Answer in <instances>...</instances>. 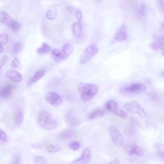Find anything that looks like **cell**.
Instances as JSON below:
<instances>
[{
	"label": "cell",
	"instance_id": "cell-1",
	"mask_svg": "<svg viewBox=\"0 0 164 164\" xmlns=\"http://www.w3.org/2000/svg\"><path fill=\"white\" fill-rule=\"evenodd\" d=\"M78 89L81 93V98L83 101L91 100L97 94L98 87L93 84L82 83L78 86Z\"/></svg>",
	"mask_w": 164,
	"mask_h": 164
},
{
	"label": "cell",
	"instance_id": "cell-2",
	"mask_svg": "<svg viewBox=\"0 0 164 164\" xmlns=\"http://www.w3.org/2000/svg\"><path fill=\"white\" fill-rule=\"evenodd\" d=\"M38 124L42 128L47 130L53 129L57 126V124L51 115L46 111H41L37 119Z\"/></svg>",
	"mask_w": 164,
	"mask_h": 164
},
{
	"label": "cell",
	"instance_id": "cell-3",
	"mask_svg": "<svg viewBox=\"0 0 164 164\" xmlns=\"http://www.w3.org/2000/svg\"><path fill=\"white\" fill-rule=\"evenodd\" d=\"M146 90V86L144 84L134 82L122 86L120 91L126 94H138L145 92Z\"/></svg>",
	"mask_w": 164,
	"mask_h": 164
},
{
	"label": "cell",
	"instance_id": "cell-4",
	"mask_svg": "<svg viewBox=\"0 0 164 164\" xmlns=\"http://www.w3.org/2000/svg\"><path fill=\"white\" fill-rule=\"evenodd\" d=\"M122 4L125 10L134 17L140 19L139 12L140 4H138L137 0H122Z\"/></svg>",
	"mask_w": 164,
	"mask_h": 164
},
{
	"label": "cell",
	"instance_id": "cell-5",
	"mask_svg": "<svg viewBox=\"0 0 164 164\" xmlns=\"http://www.w3.org/2000/svg\"><path fill=\"white\" fill-rule=\"evenodd\" d=\"M109 133L113 143L117 147H121L124 144V138L115 126L111 125L109 127Z\"/></svg>",
	"mask_w": 164,
	"mask_h": 164
},
{
	"label": "cell",
	"instance_id": "cell-6",
	"mask_svg": "<svg viewBox=\"0 0 164 164\" xmlns=\"http://www.w3.org/2000/svg\"><path fill=\"white\" fill-rule=\"evenodd\" d=\"M124 106L126 110L130 113L137 114L143 118L146 116L144 109L137 102L134 101L125 103L124 104Z\"/></svg>",
	"mask_w": 164,
	"mask_h": 164
},
{
	"label": "cell",
	"instance_id": "cell-7",
	"mask_svg": "<svg viewBox=\"0 0 164 164\" xmlns=\"http://www.w3.org/2000/svg\"><path fill=\"white\" fill-rule=\"evenodd\" d=\"M98 51L99 49L94 44H92L87 47L82 54L80 59V63L83 64L88 62Z\"/></svg>",
	"mask_w": 164,
	"mask_h": 164
},
{
	"label": "cell",
	"instance_id": "cell-8",
	"mask_svg": "<svg viewBox=\"0 0 164 164\" xmlns=\"http://www.w3.org/2000/svg\"><path fill=\"white\" fill-rule=\"evenodd\" d=\"M45 98L50 105L55 108L59 107L63 103L62 97L55 92H51L47 93L45 96Z\"/></svg>",
	"mask_w": 164,
	"mask_h": 164
},
{
	"label": "cell",
	"instance_id": "cell-9",
	"mask_svg": "<svg viewBox=\"0 0 164 164\" xmlns=\"http://www.w3.org/2000/svg\"><path fill=\"white\" fill-rule=\"evenodd\" d=\"M127 27L125 24H123L118 29L111 42L113 44L116 42H122L125 40L127 38Z\"/></svg>",
	"mask_w": 164,
	"mask_h": 164
},
{
	"label": "cell",
	"instance_id": "cell-10",
	"mask_svg": "<svg viewBox=\"0 0 164 164\" xmlns=\"http://www.w3.org/2000/svg\"><path fill=\"white\" fill-rule=\"evenodd\" d=\"M124 149L129 155H135L140 157L144 156V150L139 146L134 144L127 145L124 147Z\"/></svg>",
	"mask_w": 164,
	"mask_h": 164
},
{
	"label": "cell",
	"instance_id": "cell-11",
	"mask_svg": "<svg viewBox=\"0 0 164 164\" xmlns=\"http://www.w3.org/2000/svg\"><path fill=\"white\" fill-rule=\"evenodd\" d=\"M107 108L109 111L122 118L126 119L128 115L127 113L120 110L118 108L116 102L114 101H109L107 104Z\"/></svg>",
	"mask_w": 164,
	"mask_h": 164
},
{
	"label": "cell",
	"instance_id": "cell-12",
	"mask_svg": "<svg viewBox=\"0 0 164 164\" xmlns=\"http://www.w3.org/2000/svg\"><path fill=\"white\" fill-rule=\"evenodd\" d=\"M65 122L71 127H74L78 126L80 121L77 116L73 113L68 112L65 116Z\"/></svg>",
	"mask_w": 164,
	"mask_h": 164
},
{
	"label": "cell",
	"instance_id": "cell-13",
	"mask_svg": "<svg viewBox=\"0 0 164 164\" xmlns=\"http://www.w3.org/2000/svg\"><path fill=\"white\" fill-rule=\"evenodd\" d=\"M91 158V154L90 150L87 148L83 151L80 157L74 161L72 164H86L88 163Z\"/></svg>",
	"mask_w": 164,
	"mask_h": 164
},
{
	"label": "cell",
	"instance_id": "cell-14",
	"mask_svg": "<svg viewBox=\"0 0 164 164\" xmlns=\"http://www.w3.org/2000/svg\"><path fill=\"white\" fill-rule=\"evenodd\" d=\"M7 78L11 81L15 83H19L22 80L21 74L17 71L15 70H10L6 73Z\"/></svg>",
	"mask_w": 164,
	"mask_h": 164
},
{
	"label": "cell",
	"instance_id": "cell-15",
	"mask_svg": "<svg viewBox=\"0 0 164 164\" xmlns=\"http://www.w3.org/2000/svg\"><path fill=\"white\" fill-rule=\"evenodd\" d=\"M14 86L12 84H8L0 89V97L7 98L12 94L14 88Z\"/></svg>",
	"mask_w": 164,
	"mask_h": 164
},
{
	"label": "cell",
	"instance_id": "cell-16",
	"mask_svg": "<svg viewBox=\"0 0 164 164\" xmlns=\"http://www.w3.org/2000/svg\"><path fill=\"white\" fill-rule=\"evenodd\" d=\"M51 55L53 60L58 62L67 59L62 50L59 49L53 50L52 51Z\"/></svg>",
	"mask_w": 164,
	"mask_h": 164
},
{
	"label": "cell",
	"instance_id": "cell-17",
	"mask_svg": "<svg viewBox=\"0 0 164 164\" xmlns=\"http://www.w3.org/2000/svg\"><path fill=\"white\" fill-rule=\"evenodd\" d=\"M45 73L44 70H41L36 72L27 82V85L30 86L37 82L42 77Z\"/></svg>",
	"mask_w": 164,
	"mask_h": 164
},
{
	"label": "cell",
	"instance_id": "cell-18",
	"mask_svg": "<svg viewBox=\"0 0 164 164\" xmlns=\"http://www.w3.org/2000/svg\"><path fill=\"white\" fill-rule=\"evenodd\" d=\"M105 113L106 111L104 109L97 108L89 115L88 118L90 120L105 115Z\"/></svg>",
	"mask_w": 164,
	"mask_h": 164
},
{
	"label": "cell",
	"instance_id": "cell-19",
	"mask_svg": "<svg viewBox=\"0 0 164 164\" xmlns=\"http://www.w3.org/2000/svg\"><path fill=\"white\" fill-rule=\"evenodd\" d=\"M150 47L152 49L155 50H163L164 48V38H159L151 44Z\"/></svg>",
	"mask_w": 164,
	"mask_h": 164
},
{
	"label": "cell",
	"instance_id": "cell-20",
	"mask_svg": "<svg viewBox=\"0 0 164 164\" xmlns=\"http://www.w3.org/2000/svg\"><path fill=\"white\" fill-rule=\"evenodd\" d=\"M72 30L75 36L77 38H79L82 34V28L79 22L75 23L73 24Z\"/></svg>",
	"mask_w": 164,
	"mask_h": 164
},
{
	"label": "cell",
	"instance_id": "cell-21",
	"mask_svg": "<svg viewBox=\"0 0 164 164\" xmlns=\"http://www.w3.org/2000/svg\"><path fill=\"white\" fill-rule=\"evenodd\" d=\"M73 50V47L69 43H66L62 47V51L67 59Z\"/></svg>",
	"mask_w": 164,
	"mask_h": 164
},
{
	"label": "cell",
	"instance_id": "cell-22",
	"mask_svg": "<svg viewBox=\"0 0 164 164\" xmlns=\"http://www.w3.org/2000/svg\"><path fill=\"white\" fill-rule=\"evenodd\" d=\"M51 50V48L46 43H43L41 46L37 50V53L40 54H47Z\"/></svg>",
	"mask_w": 164,
	"mask_h": 164
},
{
	"label": "cell",
	"instance_id": "cell-23",
	"mask_svg": "<svg viewBox=\"0 0 164 164\" xmlns=\"http://www.w3.org/2000/svg\"><path fill=\"white\" fill-rule=\"evenodd\" d=\"M76 134L74 130L72 129H66L63 131L60 134V136L63 138H69L73 136Z\"/></svg>",
	"mask_w": 164,
	"mask_h": 164
},
{
	"label": "cell",
	"instance_id": "cell-24",
	"mask_svg": "<svg viewBox=\"0 0 164 164\" xmlns=\"http://www.w3.org/2000/svg\"><path fill=\"white\" fill-rule=\"evenodd\" d=\"M24 119L23 114L21 111H19L16 112L15 117V122L16 125L20 126L22 123Z\"/></svg>",
	"mask_w": 164,
	"mask_h": 164
},
{
	"label": "cell",
	"instance_id": "cell-25",
	"mask_svg": "<svg viewBox=\"0 0 164 164\" xmlns=\"http://www.w3.org/2000/svg\"><path fill=\"white\" fill-rule=\"evenodd\" d=\"M12 19L5 12H2L0 13V21L7 26H8Z\"/></svg>",
	"mask_w": 164,
	"mask_h": 164
},
{
	"label": "cell",
	"instance_id": "cell-26",
	"mask_svg": "<svg viewBox=\"0 0 164 164\" xmlns=\"http://www.w3.org/2000/svg\"><path fill=\"white\" fill-rule=\"evenodd\" d=\"M47 151L51 152H54L58 151L59 150V145L55 143H49L46 146Z\"/></svg>",
	"mask_w": 164,
	"mask_h": 164
},
{
	"label": "cell",
	"instance_id": "cell-27",
	"mask_svg": "<svg viewBox=\"0 0 164 164\" xmlns=\"http://www.w3.org/2000/svg\"><path fill=\"white\" fill-rule=\"evenodd\" d=\"M155 146L157 155L161 158L163 159L164 148L163 145L161 143H158L155 144Z\"/></svg>",
	"mask_w": 164,
	"mask_h": 164
},
{
	"label": "cell",
	"instance_id": "cell-28",
	"mask_svg": "<svg viewBox=\"0 0 164 164\" xmlns=\"http://www.w3.org/2000/svg\"><path fill=\"white\" fill-rule=\"evenodd\" d=\"M8 26L14 31H16L19 29L21 25L17 21L12 19Z\"/></svg>",
	"mask_w": 164,
	"mask_h": 164
},
{
	"label": "cell",
	"instance_id": "cell-29",
	"mask_svg": "<svg viewBox=\"0 0 164 164\" xmlns=\"http://www.w3.org/2000/svg\"><path fill=\"white\" fill-rule=\"evenodd\" d=\"M68 147L71 149L76 151L80 147V143L77 141H73L70 142Z\"/></svg>",
	"mask_w": 164,
	"mask_h": 164
},
{
	"label": "cell",
	"instance_id": "cell-30",
	"mask_svg": "<svg viewBox=\"0 0 164 164\" xmlns=\"http://www.w3.org/2000/svg\"><path fill=\"white\" fill-rule=\"evenodd\" d=\"M11 67L13 68L18 69L21 68V65L17 58H15L13 60L12 64H11Z\"/></svg>",
	"mask_w": 164,
	"mask_h": 164
},
{
	"label": "cell",
	"instance_id": "cell-31",
	"mask_svg": "<svg viewBox=\"0 0 164 164\" xmlns=\"http://www.w3.org/2000/svg\"><path fill=\"white\" fill-rule=\"evenodd\" d=\"M8 40V36L6 34H2L0 35V45L2 46L6 44Z\"/></svg>",
	"mask_w": 164,
	"mask_h": 164
},
{
	"label": "cell",
	"instance_id": "cell-32",
	"mask_svg": "<svg viewBox=\"0 0 164 164\" xmlns=\"http://www.w3.org/2000/svg\"><path fill=\"white\" fill-rule=\"evenodd\" d=\"M57 16V14L55 12L52 10L49 11L46 14L47 18L49 20L55 19Z\"/></svg>",
	"mask_w": 164,
	"mask_h": 164
},
{
	"label": "cell",
	"instance_id": "cell-33",
	"mask_svg": "<svg viewBox=\"0 0 164 164\" xmlns=\"http://www.w3.org/2000/svg\"><path fill=\"white\" fill-rule=\"evenodd\" d=\"M35 164H39L47 163L46 160L45 158L41 157H36L35 159Z\"/></svg>",
	"mask_w": 164,
	"mask_h": 164
},
{
	"label": "cell",
	"instance_id": "cell-34",
	"mask_svg": "<svg viewBox=\"0 0 164 164\" xmlns=\"http://www.w3.org/2000/svg\"><path fill=\"white\" fill-rule=\"evenodd\" d=\"M8 58L7 56L5 55L2 57V59L0 60V74L2 73V67L8 61Z\"/></svg>",
	"mask_w": 164,
	"mask_h": 164
},
{
	"label": "cell",
	"instance_id": "cell-35",
	"mask_svg": "<svg viewBox=\"0 0 164 164\" xmlns=\"http://www.w3.org/2000/svg\"><path fill=\"white\" fill-rule=\"evenodd\" d=\"M21 47V44L20 42H17L15 44L14 46V49L15 54H17L20 51Z\"/></svg>",
	"mask_w": 164,
	"mask_h": 164
},
{
	"label": "cell",
	"instance_id": "cell-36",
	"mask_svg": "<svg viewBox=\"0 0 164 164\" xmlns=\"http://www.w3.org/2000/svg\"><path fill=\"white\" fill-rule=\"evenodd\" d=\"M7 137L5 133L3 131L0 129V140L5 142L7 141Z\"/></svg>",
	"mask_w": 164,
	"mask_h": 164
},
{
	"label": "cell",
	"instance_id": "cell-37",
	"mask_svg": "<svg viewBox=\"0 0 164 164\" xmlns=\"http://www.w3.org/2000/svg\"><path fill=\"white\" fill-rule=\"evenodd\" d=\"M157 1L160 9L163 13L164 10L163 0H157Z\"/></svg>",
	"mask_w": 164,
	"mask_h": 164
},
{
	"label": "cell",
	"instance_id": "cell-38",
	"mask_svg": "<svg viewBox=\"0 0 164 164\" xmlns=\"http://www.w3.org/2000/svg\"><path fill=\"white\" fill-rule=\"evenodd\" d=\"M76 15L79 21V22L80 23L82 17V14L81 11L79 10H77L76 11Z\"/></svg>",
	"mask_w": 164,
	"mask_h": 164
},
{
	"label": "cell",
	"instance_id": "cell-39",
	"mask_svg": "<svg viewBox=\"0 0 164 164\" xmlns=\"http://www.w3.org/2000/svg\"><path fill=\"white\" fill-rule=\"evenodd\" d=\"M20 163V157L18 156H16L15 158L14 162L13 163L19 164Z\"/></svg>",
	"mask_w": 164,
	"mask_h": 164
},
{
	"label": "cell",
	"instance_id": "cell-40",
	"mask_svg": "<svg viewBox=\"0 0 164 164\" xmlns=\"http://www.w3.org/2000/svg\"><path fill=\"white\" fill-rule=\"evenodd\" d=\"M109 164H120V162L119 160L118 159H115L109 163Z\"/></svg>",
	"mask_w": 164,
	"mask_h": 164
},
{
	"label": "cell",
	"instance_id": "cell-41",
	"mask_svg": "<svg viewBox=\"0 0 164 164\" xmlns=\"http://www.w3.org/2000/svg\"><path fill=\"white\" fill-rule=\"evenodd\" d=\"M4 50V48L2 45H0V53L2 52Z\"/></svg>",
	"mask_w": 164,
	"mask_h": 164
},
{
	"label": "cell",
	"instance_id": "cell-42",
	"mask_svg": "<svg viewBox=\"0 0 164 164\" xmlns=\"http://www.w3.org/2000/svg\"><path fill=\"white\" fill-rule=\"evenodd\" d=\"M96 1L98 2H100L101 1V0H96Z\"/></svg>",
	"mask_w": 164,
	"mask_h": 164
}]
</instances>
